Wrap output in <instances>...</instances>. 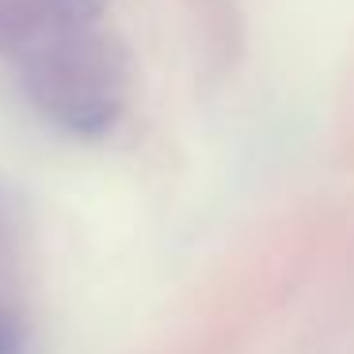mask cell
Returning a JSON list of instances; mask_svg holds the SVG:
<instances>
[{
    "mask_svg": "<svg viewBox=\"0 0 354 354\" xmlns=\"http://www.w3.org/2000/svg\"><path fill=\"white\" fill-rule=\"evenodd\" d=\"M27 88L35 103L77 138H100L122 115V65L95 31L57 35L54 46L31 62Z\"/></svg>",
    "mask_w": 354,
    "mask_h": 354,
    "instance_id": "cell-1",
    "label": "cell"
},
{
    "mask_svg": "<svg viewBox=\"0 0 354 354\" xmlns=\"http://www.w3.org/2000/svg\"><path fill=\"white\" fill-rule=\"evenodd\" d=\"M57 35H88L100 27L107 0H42Z\"/></svg>",
    "mask_w": 354,
    "mask_h": 354,
    "instance_id": "cell-2",
    "label": "cell"
},
{
    "mask_svg": "<svg viewBox=\"0 0 354 354\" xmlns=\"http://www.w3.org/2000/svg\"><path fill=\"white\" fill-rule=\"evenodd\" d=\"M24 324L16 320V316L8 313H0V354H24Z\"/></svg>",
    "mask_w": 354,
    "mask_h": 354,
    "instance_id": "cell-3",
    "label": "cell"
}]
</instances>
